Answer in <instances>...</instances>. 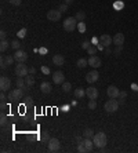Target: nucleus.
I'll return each instance as SVG.
<instances>
[{"instance_id": "obj_17", "label": "nucleus", "mask_w": 138, "mask_h": 153, "mask_svg": "<svg viewBox=\"0 0 138 153\" xmlns=\"http://www.w3.org/2000/svg\"><path fill=\"white\" fill-rule=\"evenodd\" d=\"M107 94L109 98H118L119 94H120V91H119V88L116 87V86H109L107 88Z\"/></svg>"}, {"instance_id": "obj_35", "label": "nucleus", "mask_w": 138, "mask_h": 153, "mask_svg": "<svg viewBox=\"0 0 138 153\" xmlns=\"http://www.w3.org/2000/svg\"><path fill=\"white\" fill-rule=\"evenodd\" d=\"M87 52H88V55H95V54H97V47H94V46H91L90 49L87 50Z\"/></svg>"}, {"instance_id": "obj_30", "label": "nucleus", "mask_w": 138, "mask_h": 153, "mask_svg": "<svg viewBox=\"0 0 138 153\" xmlns=\"http://www.w3.org/2000/svg\"><path fill=\"white\" fill-rule=\"evenodd\" d=\"M7 49H8V41L7 40H1V41H0V51L4 52Z\"/></svg>"}, {"instance_id": "obj_25", "label": "nucleus", "mask_w": 138, "mask_h": 153, "mask_svg": "<svg viewBox=\"0 0 138 153\" xmlns=\"http://www.w3.org/2000/svg\"><path fill=\"white\" fill-rule=\"evenodd\" d=\"M75 18H76L77 22H83V21L86 20V12H84V11H77L75 14Z\"/></svg>"}, {"instance_id": "obj_15", "label": "nucleus", "mask_w": 138, "mask_h": 153, "mask_svg": "<svg viewBox=\"0 0 138 153\" xmlns=\"http://www.w3.org/2000/svg\"><path fill=\"white\" fill-rule=\"evenodd\" d=\"M101 64H102V61H101V58L97 55H91L90 58H88V65L90 66H93L94 69H98L99 66H101Z\"/></svg>"}, {"instance_id": "obj_22", "label": "nucleus", "mask_w": 138, "mask_h": 153, "mask_svg": "<svg viewBox=\"0 0 138 153\" xmlns=\"http://www.w3.org/2000/svg\"><path fill=\"white\" fill-rule=\"evenodd\" d=\"M24 79H25V84H26L28 87H32V86L35 84V77H33V75H31V73H29L28 76H25Z\"/></svg>"}, {"instance_id": "obj_18", "label": "nucleus", "mask_w": 138, "mask_h": 153, "mask_svg": "<svg viewBox=\"0 0 138 153\" xmlns=\"http://www.w3.org/2000/svg\"><path fill=\"white\" fill-rule=\"evenodd\" d=\"M53 64H54L55 66H62V65L65 64V58H64V55H61V54H55V55L53 57Z\"/></svg>"}, {"instance_id": "obj_12", "label": "nucleus", "mask_w": 138, "mask_h": 153, "mask_svg": "<svg viewBox=\"0 0 138 153\" xmlns=\"http://www.w3.org/2000/svg\"><path fill=\"white\" fill-rule=\"evenodd\" d=\"M14 61H15L14 59V55H3L1 59H0V66H1V69H6L7 66L12 65Z\"/></svg>"}, {"instance_id": "obj_49", "label": "nucleus", "mask_w": 138, "mask_h": 153, "mask_svg": "<svg viewBox=\"0 0 138 153\" xmlns=\"http://www.w3.org/2000/svg\"><path fill=\"white\" fill-rule=\"evenodd\" d=\"M46 52H47V50H46V49H42V50H40V54H46Z\"/></svg>"}, {"instance_id": "obj_26", "label": "nucleus", "mask_w": 138, "mask_h": 153, "mask_svg": "<svg viewBox=\"0 0 138 153\" xmlns=\"http://www.w3.org/2000/svg\"><path fill=\"white\" fill-rule=\"evenodd\" d=\"M83 137L84 138H91L93 139V137H94V131L91 128H86L84 131H83Z\"/></svg>"}, {"instance_id": "obj_11", "label": "nucleus", "mask_w": 138, "mask_h": 153, "mask_svg": "<svg viewBox=\"0 0 138 153\" xmlns=\"http://www.w3.org/2000/svg\"><path fill=\"white\" fill-rule=\"evenodd\" d=\"M98 41H99V44L102 46L104 49H107V47H109V46L113 43V37H110L109 35L105 33V35H101V37H99Z\"/></svg>"}, {"instance_id": "obj_46", "label": "nucleus", "mask_w": 138, "mask_h": 153, "mask_svg": "<svg viewBox=\"0 0 138 153\" xmlns=\"http://www.w3.org/2000/svg\"><path fill=\"white\" fill-rule=\"evenodd\" d=\"M29 73H31V75H35V73H36V69L33 68V66H31V68H29Z\"/></svg>"}, {"instance_id": "obj_3", "label": "nucleus", "mask_w": 138, "mask_h": 153, "mask_svg": "<svg viewBox=\"0 0 138 153\" xmlns=\"http://www.w3.org/2000/svg\"><path fill=\"white\" fill-rule=\"evenodd\" d=\"M76 28H77V21L75 17H68L64 20V29L66 32H73Z\"/></svg>"}, {"instance_id": "obj_38", "label": "nucleus", "mask_w": 138, "mask_h": 153, "mask_svg": "<svg viewBox=\"0 0 138 153\" xmlns=\"http://www.w3.org/2000/svg\"><path fill=\"white\" fill-rule=\"evenodd\" d=\"M122 47H123V46H119V47H116V49H115L113 54H115V55H116V57H119V55H120V52H122Z\"/></svg>"}, {"instance_id": "obj_31", "label": "nucleus", "mask_w": 138, "mask_h": 153, "mask_svg": "<svg viewBox=\"0 0 138 153\" xmlns=\"http://www.w3.org/2000/svg\"><path fill=\"white\" fill-rule=\"evenodd\" d=\"M10 46H11L14 50H21V43L18 40H12L11 43H10Z\"/></svg>"}, {"instance_id": "obj_1", "label": "nucleus", "mask_w": 138, "mask_h": 153, "mask_svg": "<svg viewBox=\"0 0 138 153\" xmlns=\"http://www.w3.org/2000/svg\"><path fill=\"white\" fill-rule=\"evenodd\" d=\"M93 142H94V146H97V149H101V148H105L108 144V138H107V134L99 131V133L94 134L93 137Z\"/></svg>"}, {"instance_id": "obj_29", "label": "nucleus", "mask_w": 138, "mask_h": 153, "mask_svg": "<svg viewBox=\"0 0 138 153\" xmlns=\"http://www.w3.org/2000/svg\"><path fill=\"white\" fill-rule=\"evenodd\" d=\"M62 90H64V93H69L72 90V84L71 83H68V81H64L62 83Z\"/></svg>"}, {"instance_id": "obj_47", "label": "nucleus", "mask_w": 138, "mask_h": 153, "mask_svg": "<svg viewBox=\"0 0 138 153\" xmlns=\"http://www.w3.org/2000/svg\"><path fill=\"white\" fill-rule=\"evenodd\" d=\"M64 3L69 6V4H72V3H73V0H64Z\"/></svg>"}, {"instance_id": "obj_23", "label": "nucleus", "mask_w": 138, "mask_h": 153, "mask_svg": "<svg viewBox=\"0 0 138 153\" xmlns=\"http://www.w3.org/2000/svg\"><path fill=\"white\" fill-rule=\"evenodd\" d=\"M87 65H88V59H86V58H79V59H77V62H76V66H77L79 69L86 68Z\"/></svg>"}, {"instance_id": "obj_7", "label": "nucleus", "mask_w": 138, "mask_h": 153, "mask_svg": "<svg viewBox=\"0 0 138 153\" xmlns=\"http://www.w3.org/2000/svg\"><path fill=\"white\" fill-rule=\"evenodd\" d=\"M61 17H62V12L59 10H50L47 12V20L51 21V22H58L61 20Z\"/></svg>"}, {"instance_id": "obj_9", "label": "nucleus", "mask_w": 138, "mask_h": 153, "mask_svg": "<svg viewBox=\"0 0 138 153\" xmlns=\"http://www.w3.org/2000/svg\"><path fill=\"white\" fill-rule=\"evenodd\" d=\"M47 148L50 152H58L59 148H61V144L57 138H50V141L47 142Z\"/></svg>"}, {"instance_id": "obj_48", "label": "nucleus", "mask_w": 138, "mask_h": 153, "mask_svg": "<svg viewBox=\"0 0 138 153\" xmlns=\"http://www.w3.org/2000/svg\"><path fill=\"white\" fill-rule=\"evenodd\" d=\"M110 52H112V50H110L109 47H107V49H105V54L108 55V54H110Z\"/></svg>"}, {"instance_id": "obj_27", "label": "nucleus", "mask_w": 138, "mask_h": 153, "mask_svg": "<svg viewBox=\"0 0 138 153\" xmlns=\"http://www.w3.org/2000/svg\"><path fill=\"white\" fill-rule=\"evenodd\" d=\"M0 124H1V127H6L8 124V117L4 113H1V116H0Z\"/></svg>"}, {"instance_id": "obj_39", "label": "nucleus", "mask_w": 138, "mask_h": 153, "mask_svg": "<svg viewBox=\"0 0 138 153\" xmlns=\"http://www.w3.org/2000/svg\"><path fill=\"white\" fill-rule=\"evenodd\" d=\"M8 1L12 6H21V3H22V0H8Z\"/></svg>"}, {"instance_id": "obj_8", "label": "nucleus", "mask_w": 138, "mask_h": 153, "mask_svg": "<svg viewBox=\"0 0 138 153\" xmlns=\"http://www.w3.org/2000/svg\"><path fill=\"white\" fill-rule=\"evenodd\" d=\"M98 79H99V73H98L97 69H93V70H90V72L86 75V81L87 83H90V84L95 83Z\"/></svg>"}, {"instance_id": "obj_32", "label": "nucleus", "mask_w": 138, "mask_h": 153, "mask_svg": "<svg viewBox=\"0 0 138 153\" xmlns=\"http://www.w3.org/2000/svg\"><path fill=\"white\" fill-rule=\"evenodd\" d=\"M88 109H91V110L97 109V102H95V99H90V102H88Z\"/></svg>"}, {"instance_id": "obj_5", "label": "nucleus", "mask_w": 138, "mask_h": 153, "mask_svg": "<svg viewBox=\"0 0 138 153\" xmlns=\"http://www.w3.org/2000/svg\"><path fill=\"white\" fill-rule=\"evenodd\" d=\"M119 105L120 104H119V101H116V98H110V99H108V101L105 102L104 109H105L108 113H115L119 109Z\"/></svg>"}, {"instance_id": "obj_33", "label": "nucleus", "mask_w": 138, "mask_h": 153, "mask_svg": "<svg viewBox=\"0 0 138 153\" xmlns=\"http://www.w3.org/2000/svg\"><path fill=\"white\" fill-rule=\"evenodd\" d=\"M84 139V137H80V135H76L75 138H73V144H76V145H79V144H82V141Z\"/></svg>"}, {"instance_id": "obj_44", "label": "nucleus", "mask_w": 138, "mask_h": 153, "mask_svg": "<svg viewBox=\"0 0 138 153\" xmlns=\"http://www.w3.org/2000/svg\"><path fill=\"white\" fill-rule=\"evenodd\" d=\"M25 104H26V105L32 104V97H26V98H25Z\"/></svg>"}, {"instance_id": "obj_41", "label": "nucleus", "mask_w": 138, "mask_h": 153, "mask_svg": "<svg viewBox=\"0 0 138 153\" xmlns=\"http://www.w3.org/2000/svg\"><path fill=\"white\" fill-rule=\"evenodd\" d=\"M6 37H7V32H6V30H1V32H0V39H1V40H6Z\"/></svg>"}, {"instance_id": "obj_13", "label": "nucleus", "mask_w": 138, "mask_h": 153, "mask_svg": "<svg viewBox=\"0 0 138 153\" xmlns=\"http://www.w3.org/2000/svg\"><path fill=\"white\" fill-rule=\"evenodd\" d=\"M14 59L17 62H25L28 59V54L24 51V50H15L14 52Z\"/></svg>"}, {"instance_id": "obj_40", "label": "nucleus", "mask_w": 138, "mask_h": 153, "mask_svg": "<svg viewBox=\"0 0 138 153\" xmlns=\"http://www.w3.org/2000/svg\"><path fill=\"white\" fill-rule=\"evenodd\" d=\"M58 10H59V11H61V12H62V11H66V10H68V4L62 3V4H61V6H59V7H58Z\"/></svg>"}, {"instance_id": "obj_10", "label": "nucleus", "mask_w": 138, "mask_h": 153, "mask_svg": "<svg viewBox=\"0 0 138 153\" xmlns=\"http://www.w3.org/2000/svg\"><path fill=\"white\" fill-rule=\"evenodd\" d=\"M8 88H11V80H10V77L1 76L0 77V90L6 93V91H8Z\"/></svg>"}, {"instance_id": "obj_43", "label": "nucleus", "mask_w": 138, "mask_h": 153, "mask_svg": "<svg viewBox=\"0 0 138 153\" xmlns=\"http://www.w3.org/2000/svg\"><path fill=\"white\" fill-rule=\"evenodd\" d=\"M0 99H1V101H6V99H7V97H6L4 91H1V94H0Z\"/></svg>"}, {"instance_id": "obj_4", "label": "nucleus", "mask_w": 138, "mask_h": 153, "mask_svg": "<svg viewBox=\"0 0 138 153\" xmlns=\"http://www.w3.org/2000/svg\"><path fill=\"white\" fill-rule=\"evenodd\" d=\"M14 73L17 75V77H25L29 75V68L25 65V62H18L14 69Z\"/></svg>"}, {"instance_id": "obj_28", "label": "nucleus", "mask_w": 138, "mask_h": 153, "mask_svg": "<svg viewBox=\"0 0 138 153\" xmlns=\"http://www.w3.org/2000/svg\"><path fill=\"white\" fill-rule=\"evenodd\" d=\"M118 98H119V104H124V102H126V98H127V93L126 91H120Z\"/></svg>"}, {"instance_id": "obj_6", "label": "nucleus", "mask_w": 138, "mask_h": 153, "mask_svg": "<svg viewBox=\"0 0 138 153\" xmlns=\"http://www.w3.org/2000/svg\"><path fill=\"white\" fill-rule=\"evenodd\" d=\"M22 97H24V90L18 88V87H17L15 90H11V91L8 93V99L12 102L20 101V99H22Z\"/></svg>"}, {"instance_id": "obj_36", "label": "nucleus", "mask_w": 138, "mask_h": 153, "mask_svg": "<svg viewBox=\"0 0 138 153\" xmlns=\"http://www.w3.org/2000/svg\"><path fill=\"white\" fill-rule=\"evenodd\" d=\"M18 36H20V39H24V37L26 36V29H25V28L21 29L20 32H18Z\"/></svg>"}, {"instance_id": "obj_16", "label": "nucleus", "mask_w": 138, "mask_h": 153, "mask_svg": "<svg viewBox=\"0 0 138 153\" xmlns=\"http://www.w3.org/2000/svg\"><path fill=\"white\" fill-rule=\"evenodd\" d=\"M64 80H65L64 72H61V70H57V72L53 73V81H54L55 84H62Z\"/></svg>"}, {"instance_id": "obj_21", "label": "nucleus", "mask_w": 138, "mask_h": 153, "mask_svg": "<svg viewBox=\"0 0 138 153\" xmlns=\"http://www.w3.org/2000/svg\"><path fill=\"white\" fill-rule=\"evenodd\" d=\"M50 133L48 131H42V134H40V141H42V144H47L48 141H50Z\"/></svg>"}, {"instance_id": "obj_20", "label": "nucleus", "mask_w": 138, "mask_h": 153, "mask_svg": "<svg viewBox=\"0 0 138 153\" xmlns=\"http://www.w3.org/2000/svg\"><path fill=\"white\" fill-rule=\"evenodd\" d=\"M40 90H42V93H44V94L51 93V84H50L48 81H43V83L40 84Z\"/></svg>"}, {"instance_id": "obj_42", "label": "nucleus", "mask_w": 138, "mask_h": 153, "mask_svg": "<svg viewBox=\"0 0 138 153\" xmlns=\"http://www.w3.org/2000/svg\"><path fill=\"white\" fill-rule=\"evenodd\" d=\"M42 72H43L44 75H48V73H50V69H48L47 66H42Z\"/></svg>"}, {"instance_id": "obj_34", "label": "nucleus", "mask_w": 138, "mask_h": 153, "mask_svg": "<svg viewBox=\"0 0 138 153\" xmlns=\"http://www.w3.org/2000/svg\"><path fill=\"white\" fill-rule=\"evenodd\" d=\"M77 29H79L80 33L84 32V30H86V25H84V22H77Z\"/></svg>"}, {"instance_id": "obj_2", "label": "nucleus", "mask_w": 138, "mask_h": 153, "mask_svg": "<svg viewBox=\"0 0 138 153\" xmlns=\"http://www.w3.org/2000/svg\"><path fill=\"white\" fill-rule=\"evenodd\" d=\"M93 146H94L93 139H91V138H84L82 141V144L77 145V152H80V153L91 152V150H93Z\"/></svg>"}, {"instance_id": "obj_19", "label": "nucleus", "mask_w": 138, "mask_h": 153, "mask_svg": "<svg viewBox=\"0 0 138 153\" xmlns=\"http://www.w3.org/2000/svg\"><path fill=\"white\" fill-rule=\"evenodd\" d=\"M123 43H124V35L123 33H116L113 36V44H116V47H119V46H123Z\"/></svg>"}, {"instance_id": "obj_37", "label": "nucleus", "mask_w": 138, "mask_h": 153, "mask_svg": "<svg viewBox=\"0 0 138 153\" xmlns=\"http://www.w3.org/2000/svg\"><path fill=\"white\" fill-rule=\"evenodd\" d=\"M91 47V43L90 41H83V44H82V49L83 50H88Z\"/></svg>"}, {"instance_id": "obj_24", "label": "nucleus", "mask_w": 138, "mask_h": 153, "mask_svg": "<svg viewBox=\"0 0 138 153\" xmlns=\"http://www.w3.org/2000/svg\"><path fill=\"white\" fill-rule=\"evenodd\" d=\"M75 97L77 99H82V98L86 97V90L84 88H75Z\"/></svg>"}, {"instance_id": "obj_14", "label": "nucleus", "mask_w": 138, "mask_h": 153, "mask_svg": "<svg viewBox=\"0 0 138 153\" xmlns=\"http://www.w3.org/2000/svg\"><path fill=\"white\" fill-rule=\"evenodd\" d=\"M98 90L95 88V87H93V86H90V87H87L86 88V95L88 97V99H97L98 98Z\"/></svg>"}, {"instance_id": "obj_45", "label": "nucleus", "mask_w": 138, "mask_h": 153, "mask_svg": "<svg viewBox=\"0 0 138 153\" xmlns=\"http://www.w3.org/2000/svg\"><path fill=\"white\" fill-rule=\"evenodd\" d=\"M0 108H1V110H4V109L7 108V104H6V101H1V105H0Z\"/></svg>"}]
</instances>
